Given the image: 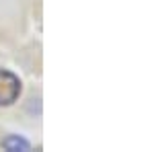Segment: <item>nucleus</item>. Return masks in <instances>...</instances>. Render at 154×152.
<instances>
[{
    "label": "nucleus",
    "instance_id": "1",
    "mask_svg": "<svg viewBox=\"0 0 154 152\" xmlns=\"http://www.w3.org/2000/svg\"><path fill=\"white\" fill-rule=\"evenodd\" d=\"M21 80L17 74L8 70H0V107L12 105L21 95Z\"/></svg>",
    "mask_w": 154,
    "mask_h": 152
},
{
    "label": "nucleus",
    "instance_id": "2",
    "mask_svg": "<svg viewBox=\"0 0 154 152\" xmlns=\"http://www.w3.org/2000/svg\"><path fill=\"white\" fill-rule=\"evenodd\" d=\"M2 148H4V150H29V148H31V146H29V142L27 140H23V138H19V136H8V138H6V140L2 142Z\"/></svg>",
    "mask_w": 154,
    "mask_h": 152
}]
</instances>
